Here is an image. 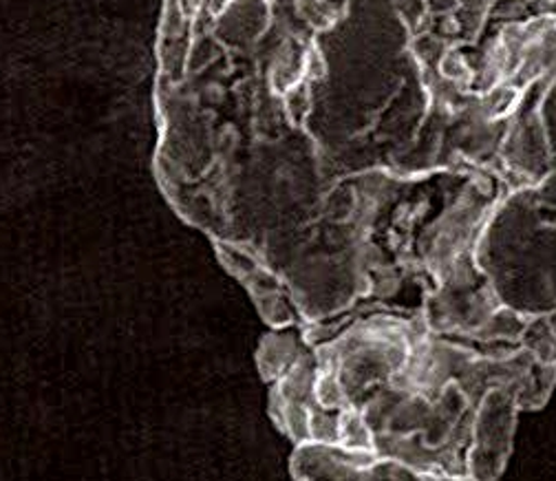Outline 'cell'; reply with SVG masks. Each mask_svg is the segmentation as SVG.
I'll return each mask as SVG.
<instances>
[{
    "label": "cell",
    "mask_w": 556,
    "mask_h": 481,
    "mask_svg": "<svg viewBox=\"0 0 556 481\" xmlns=\"http://www.w3.org/2000/svg\"><path fill=\"white\" fill-rule=\"evenodd\" d=\"M294 481H462L406 461L331 444H299L292 455Z\"/></svg>",
    "instance_id": "cell-2"
},
{
    "label": "cell",
    "mask_w": 556,
    "mask_h": 481,
    "mask_svg": "<svg viewBox=\"0 0 556 481\" xmlns=\"http://www.w3.org/2000/svg\"><path fill=\"white\" fill-rule=\"evenodd\" d=\"M556 360L532 347L435 333L369 312L305 345L276 380V425L296 446L393 457L462 481H497L519 416L543 408Z\"/></svg>",
    "instance_id": "cell-1"
}]
</instances>
